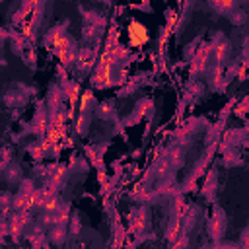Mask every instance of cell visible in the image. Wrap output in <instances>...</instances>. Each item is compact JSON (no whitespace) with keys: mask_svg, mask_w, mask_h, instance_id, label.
Wrapping results in <instances>:
<instances>
[{"mask_svg":"<svg viewBox=\"0 0 249 249\" xmlns=\"http://www.w3.org/2000/svg\"><path fill=\"white\" fill-rule=\"evenodd\" d=\"M126 35H128V41L132 47H142L150 41V31L144 23H140L138 19H132L126 27Z\"/></svg>","mask_w":249,"mask_h":249,"instance_id":"1","label":"cell"}]
</instances>
